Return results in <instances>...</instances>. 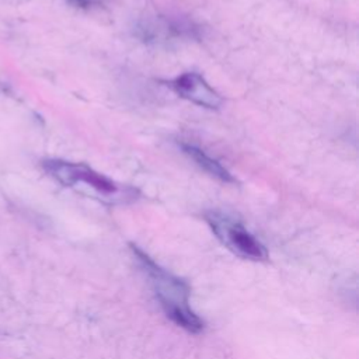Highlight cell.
<instances>
[{
  "instance_id": "1",
  "label": "cell",
  "mask_w": 359,
  "mask_h": 359,
  "mask_svg": "<svg viewBox=\"0 0 359 359\" xmlns=\"http://www.w3.org/2000/svg\"><path fill=\"white\" fill-rule=\"evenodd\" d=\"M133 254L140 262L142 268L146 271L149 278L151 279V285L158 296L160 304L165 313V316L178 327L189 331L199 332L203 328V321L196 316V313L188 304V286L177 276L161 268L156 264L144 251H142L137 245H130Z\"/></svg>"
},
{
  "instance_id": "2",
  "label": "cell",
  "mask_w": 359,
  "mask_h": 359,
  "mask_svg": "<svg viewBox=\"0 0 359 359\" xmlns=\"http://www.w3.org/2000/svg\"><path fill=\"white\" fill-rule=\"evenodd\" d=\"M41 165L50 178L63 187L77 189L81 194L112 202L136 198L135 188L121 185L84 163H74L62 158H46L41 163Z\"/></svg>"
},
{
  "instance_id": "3",
  "label": "cell",
  "mask_w": 359,
  "mask_h": 359,
  "mask_svg": "<svg viewBox=\"0 0 359 359\" xmlns=\"http://www.w3.org/2000/svg\"><path fill=\"white\" fill-rule=\"evenodd\" d=\"M205 217L216 237L234 254L251 261H265L268 258L264 244L240 222L219 212H209Z\"/></svg>"
},
{
  "instance_id": "4",
  "label": "cell",
  "mask_w": 359,
  "mask_h": 359,
  "mask_svg": "<svg viewBox=\"0 0 359 359\" xmlns=\"http://www.w3.org/2000/svg\"><path fill=\"white\" fill-rule=\"evenodd\" d=\"M167 86L181 98L208 109H217L223 104L222 95L196 72L182 73L167 81Z\"/></svg>"
},
{
  "instance_id": "5",
  "label": "cell",
  "mask_w": 359,
  "mask_h": 359,
  "mask_svg": "<svg viewBox=\"0 0 359 359\" xmlns=\"http://www.w3.org/2000/svg\"><path fill=\"white\" fill-rule=\"evenodd\" d=\"M180 147L184 154H187L201 170L208 172L210 177H215L216 180L222 182H234L236 178L231 175V172L215 157L208 154L203 149L194 143H180Z\"/></svg>"
},
{
  "instance_id": "6",
  "label": "cell",
  "mask_w": 359,
  "mask_h": 359,
  "mask_svg": "<svg viewBox=\"0 0 359 359\" xmlns=\"http://www.w3.org/2000/svg\"><path fill=\"white\" fill-rule=\"evenodd\" d=\"M67 1L79 8H91L101 3V0H67Z\"/></svg>"
}]
</instances>
